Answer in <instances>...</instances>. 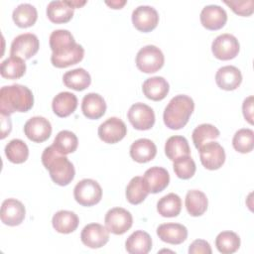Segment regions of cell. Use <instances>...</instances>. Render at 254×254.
I'll list each match as a JSON object with an SVG mask.
<instances>
[{"mask_svg": "<svg viewBox=\"0 0 254 254\" xmlns=\"http://www.w3.org/2000/svg\"><path fill=\"white\" fill-rule=\"evenodd\" d=\"M52 50L51 62L59 68L67 67L79 63L84 56V49L75 43L73 36L67 30H55L50 35Z\"/></svg>", "mask_w": 254, "mask_h": 254, "instance_id": "1", "label": "cell"}, {"mask_svg": "<svg viewBox=\"0 0 254 254\" xmlns=\"http://www.w3.org/2000/svg\"><path fill=\"white\" fill-rule=\"evenodd\" d=\"M34 105V95L22 84L3 86L0 90V112L10 116L14 112H27Z\"/></svg>", "mask_w": 254, "mask_h": 254, "instance_id": "2", "label": "cell"}, {"mask_svg": "<svg viewBox=\"0 0 254 254\" xmlns=\"http://www.w3.org/2000/svg\"><path fill=\"white\" fill-rule=\"evenodd\" d=\"M42 163L49 171L53 182L59 186H66L74 178L75 170L72 163L53 145L44 150L42 154Z\"/></svg>", "mask_w": 254, "mask_h": 254, "instance_id": "3", "label": "cell"}, {"mask_svg": "<svg viewBox=\"0 0 254 254\" xmlns=\"http://www.w3.org/2000/svg\"><path fill=\"white\" fill-rule=\"evenodd\" d=\"M193 109L194 102L192 98L185 94L176 95L170 100L164 110V123L170 129H181L189 122Z\"/></svg>", "mask_w": 254, "mask_h": 254, "instance_id": "4", "label": "cell"}, {"mask_svg": "<svg viewBox=\"0 0 254 254\" xmlns=\"http://www.w3.org/2000/svg\"><path fill=\"white\" fill-rule=\"evenodd\" d=\"M165 63V57L162 51L154 46L148 45L139 50L136 56L137 67L145 73H153L158 71Z\"/></svg>", "mask_w": 254, "mask_h": 254, "instance_id": "5", "label": "cell"}, {"mask_svg": "<svg viewBox=\"0 0 254 254\" xmlns=\"http://www.w3.org/2000/svg\"><path fill=\"white\" fill-rule=\"evenodd\" d=\"M75 200L83 206H91L98 203L102 197V189L100 185L92 179H83L79 181L73 189Z\"/></svg>", "mask_w": 254, "mask_h": 254, "instance_id": "6", "label": "cell"}, {"mask_svg": "<svg viewBox=\"0 0 254 254\" xmlns=\"http://www.w3.org/2000/svg\"><path fill=\"white\" fill-rule=\"evenodd\" d=\"M104 222L109 232L121 235L131 228L133 217L127 209L122 207H113L106 212Z\"/></svg>", "mask_w": 254, "mask_h": 254, "instance_id": "7", "label": "cell"}, {"mask_svg": "<svg viewBox=\"0 0 254 254\" xmlns=\"http://www.w3.org/2000/svg\"><path fill=\"white\" fill-rule=\"evenodd\" d=\"M40 48V42L38 37L32 33H25L14 38L10 55L19 57L23 60H29L37 54Z\"/></svg>", "mask_w": 254, "mask_h": 254, "instance_id": "8", "label": "cell"}, {"mask_svg": "<svg viewBox=\"0 0 254 254\" xmlns=\"http://www.w3.org/2000/svg\"><path fill=\"white\" fill-rule=\"evenodd\" d=\"M238 40L231 34H221L217 36L211 45L213 56L221 61L234 59L239 53Z\"/></svg>", "mask_w": 254, "mask_h": 254, "instance_id": "9", "label": "cell"}, {"mask_svg": "<svg viewBox=\"0 0 254 254\" xmlns=\"http://www.w3.org/2000/svg\"><path fill=\"white\" fill-rule=\"evenodd\" d=\"M127 117L132 126L137 130H149L155 123L154 110L142 102L131 105Z\"/></svg>", "mask_w": 254, "mask_h": 254, "instance_id": "10", "label": "cell"}, {"mask_svg": "<svg viewBox=\"0 0 254 254\" xmlns=\"http://www.w3.org/2000/svg\"><path fill=\"white\" fill-rule=\"evenodd\" d=\"M198 151L200 162L205 169L217 170L224 164L225 152L218 142L210 141L202 145Z\"/></svg>", "mask_w": 254, "mask_h": 254, "instance_id": "11", "label": "cell"}, {"mask_svg": "<svg viewBox=\"0 0 254 254\" xmlns=\"http://www.w3.org/2000/svg\"><path fill=\"white\" fill-rule=\"evenodd\" d=\"M132 23L134 27L141 32H151L159 23L158 12L151 6H138L132 12Z\"/></svg>", "mask_w": 254, "mask_h": 254, "instance_id": "12", "label": "cell"}, {"mask_svg": "<svg viewBox=\"0 0 254 254\" xmlns=\"http://www.w3.org/2000/svg\"><path fill=\"white\" fill-rule=\"evenodd\" d=\"M126 133L127 127L125 123L117 117L108 118L98 127L99 138L108 144H115L121 141Z\"/></svg>", "mask_w": 254, "mask_h": 254, "instance_id": "13", "label": "cell"}, {"mask_svg": "<svg viewBox=\"0 0 254 254\" xmlns=\"http://www.w3.org/2000/svg\"><path fill=\"white\" fill-rule=\"evenodd\" d=\"M24 133L31 141L42 143L50 138L52 134V125L45 117L34 116L25 123Z\"/></svg>", "mask_w": 254, "mask_h": 254, "instance_id": "14", "label": "cell"}, {"mask_svg": "<svg viewBox=\"0 0 254 254\" xmlns=\"http://www.w3.org/2000/svg\"><path fill=\"white\" fill-rule=\"evenodd\" d=\"M81 242L89 248H100L109 240V231L99 223H89L85 225L80 234Z\"/></svg>", "mask_w": 254, "mask_h": 254, "instance_id": "15", "label": "cell"}, {"mask_svg": "<svg viewBox=\"0 0 254 254\" xmlns=\"http://www.w3.org/2000/svg\"><path fill=\"white\" fill-rule=\"evenodd\" d=\"M26 209L24 204L16 198H7L2 202L1 221L9 226L19 225L25 218Z\"/></svg>", "mask_w": 254, "mask_h": 254, "instance_id": "16", "label": "cell"}, {"mask_svg": "<svg viewBox=\"0 0 254 254\" xmlns=\"http://www.w3.org/2000/svg\"><path fill=\"white\" fill-rule=\"evenodd\" d=\"M200 22L207 30H219L227 21L226 11L218 5H207L200 12Z\"/></svg>", "mask_w": 254, "mask_h": 254, "instance_id": "17", "label": "cell"}, {"mask_svg": "<svg viewBox=\"0 0 254 254\" xmlns=\"http://www.w3.org/2000/svg\"><path fill=\"white\" fill-rule=\"evenodd\" d=\"M143 180L149 192L158 193L168 187L170 175L162 167H152L145 172Z\"/></svg>", "mask_w": 254, "mask_h": 254, "instance_id": "18", "label": "cell"}, {"mask_svg": "<svg viewBox=\"0 0 254 254\" xmlns=\"http://www.w3.org/2000/svg\"><path fill=\"white\" fill-rule=\"evenodd\" d=\"M157 235L164 242L178 245L187 239L188 229L180 223H163L158 226Z\"/></svg>", "mask_w": 254, "mask_h": 254, "instance_id": "19", "label": "cell"}, {"mask_svg": "<svg viewBox=\"0 0 254 254\" xmlns=\"http://www.w3.org/2000/svg\"><path fill=\"white\" fill-rule=\"evenodd\" d=\"M215 81L221 89L234 90L240 85L242 81V74L236 66L225 65L218 68L216 71Z\"/></svg>", "mask_w": 254, "mask_h": 254, "instance_id": "20", "label": "cell"}, {"mask_svg": "<svg viewBox=\"0 0 254 254\" xmlns=\"http://www.w3.org/2000/svg\"><path fill=\"white\" fill-rule=\"evenodd\" d=\"M81 110L88 119H98L102 117L106 111V103L103 97L98 93H87L82 98Z\"/></svg>", "mask_w": 254, "mask_h": 254, "instance_id": "21", "label": "cell"}, {"mask_svg": "<svg viewBox=\"0 0 254 254\" xmlns=\"http://www.w3.org/2000/svg\"><path fill=\"white\" fill-rule=\"evenodd\" d=\"M156 154L157 147L150 139H138L134 141L130 147V156L138 163L150 162L155 158Z\"/></svg>", "mask_w": 254, "mask_h": 254, "instance_id": "22", "label": "cell"}, {"mask_svg": "<svg viewBox=\"0 0 254 254\" xmlns=\"http://www.w3.org/2000/svg\"><path fill=\"white\" fill-rule=\"evenodd\" d=\"M145 96L154 101L164 99L169 93L170 86L168 81L162 76H153L147 78L142 85Z\"/></svg>", "mask_w": 254, "mask_h": 254, "instance_id": "23", "label": "cell"}, {"mask_svg": "<svg viewBox=\"0 0 254 254\" xmlns=\"http://www.w3.org/2000/svg\"><path fill=\"white\" fill-rule=\"evenodd\" d=\"M52 107L55 114L59 117H67L75 111L77 107V98L71 92H60L54 97Z\"/></svg>", "mask_w": 254, "mask_h": 254, "instance_id": "24", "label": "cell"}, {"mask_svg": "<svg viewBox=\"0 0 254 254\" xmlns=\"http://www.w3.org/2000/svg\"><path fill=\"white\" fill-rule=\"evenodd\" d=\"M125 248L130 254H147L152 249V238L147 232L137 230L127 238Z\"/></svg>", "mask_w": 254, "mask_h": 254, "instance_id": "25", "label": "cell"}, {"mask_svg": "<svg viewBox=\"0 0 254 254\" xmlns=\"http://www.w3.org/2000/svg\"><path fill=\"white\" fill-rule=\"evenodd\" d=\"M47 16L53 23H66L73 16V8L68 5L66 0L51 1L47 7Z\"/></svg>", "mask_w": 254, "mask_h": 254, "instance_id": "26", "label": "cell"}, {"mask_svg": "<svg viewBox=\"0 0 254 254\" xmlns=\"http://www.w3.org/2000/svg\"><path fill=\"white\" fill-rule=\"evenodd\" d=\"M53 227L56 231L64 234L73 232L79 223L77 215L73 211L60 210L56 212L52 219Z\"/></svg>", "mask_w": 254, "mask_h": 254, "instance_id": "27", "label": "cell"}, {"mask_svg": "<svg viewBox=\"0 0 254 254\" xmlns=\"http://www.w3.org/2000/svg\"><path fill=\"white\" fill-rule=\"evenodd\" d=\"M63 80L66 87L81 91L90 85L91 77L84 68L78 67L66 71L63 76Z\"/></svg>", "mask_w": 254, "mask_h": 254, "instance_id": "28", "label": "cell"}, {"mask_svg": "<svg viewBox=\"0 0 254 254\" xmlns=\"http://www.w3.org/2000/svg\"><path fill=\"white\" fill-rule=\"evenodd\" d=\"M186 207L190 215L200 216L206 209L208 200L204 192L198 190H190L186 195Z\"/></svg>", "mask_w": 254, "mask_h": 254, "instance_id": "29", "label": "cell"}, {"mask_svg": "<svg viewBox=\"0 0 254 254\" xmlns=\"http://www.w3.org/2000/svg\"><path fill=\"white\" fill-rule=\"evenodd\" d=\"M13 21L20 28H28L33 26L38 18V12L35 6L29 3L18 5L12 14Z\"/></svg>", "mask_w": 254, "mask_h": 254, "instance_id": "30", "label": "cell"}, {"mask_svg": "<svg viewBox=\"0 0 254 254\" xmlns=\"http://www.w3.org/2000/svg\"><path fill=\"white\" fill-rule=\"evenodd\" d=\"M165 154L172 161L183 156H190V148L188 140L180 135L170 137L165 144Z\"/></svg>", "mask_w": 254, "mask_h": 254, "instance_id": "31", "label": "cell"}, {"mask_svg": "<svg viewBox=\"0 0 254 254\" xmlns=\"http://www.w3.org/2000/svg\"><path fill=\"white\" fill-rule=\"evenodd\" d=\"M182 209L181 197L174 192L161 197L157 202V210L164 217L178 216Z\"/></svg>", "mask_w": 254, "mask_h": 254, "instance_id": "32", "label": "cell"}, {"mask_svg": "<svg viewBox=\"0 0 254 254\" xmlns=\"http://www.w3.org/2000/svg\"><path fill=\"white\" fill-rule=\"evenodd\" d=\"M1 75L8 79H17L26 72V64L23 59L11 56L1 63Z\"/></svg>", "mask_w": 254, "mask_h": 254, "instance_id": "33", "label": "cell"}, {"mask_svg": "<svg viewBox=\"0 0 254 254\" xmlns=\"http://www.w3.org/2000/svg\"><path fill=\"white\" fill-rule=\"evenodd\" d=\"M149 191L145 186L143 177H134L126 188V198L132 204H139L147 197Z\"/></svg>", "mask_w": 254, "mask_h": 254, "instance_id": "34", "label": "cell"}, {"mask_svg": "<svg viewBox=\"0 0 254 254\" xmlns=\"http://www.w3.org/2000/svg\"><path fill=\"white\" fill-rule=\"evenodd\" d=\"M78 140L76 135L68 130L60 131L53 142V146L63 155L73 153L76 150Z\"/></svg>", "mask_w": 254, "mask_h": 254, "instance_id": "35", "label": "cell"}, {"mask_svg": "<svg viewBox=\"0 0 254 254\" xmlns=\"http://www.w3.org/2000/svg\"><path fill=\"white\" fill-rule=\"evenodd\" d=\"M5 155L10 162L22 164L29 157V149L27 144L21 139H13L6 145Z\"/></svg>", "mask_w": 254, "mask_h": 254, "instance_id": "36", "label": "cell"}, {"mask_svg": "<svg viewBox=\"0 0 254 254\" xmlns=\"http://www.w3.org/2000/svg\"><path fill=\"white\" fill-rule=\"evenodd\" d=\"M219 134V130L214 125L203 123L195 127L192 131V141L195 148L198 150L202 145L218 138Z\"/></svg>", "mask_w": 254, "mask_h": 254, "instance_id": "37", "label": "cell"}, {"mask_svg": "<svg viewBox=\"0 0 254 254\" xmlns=\"http://www.w3.org/2000/svg\"><path fill=\"white\" fill-rule=\"evenodd\" d=\"M215 246L222 254H231L240 247V238L233 231H222L215 238Z\"/></svg>", "mask_w": 254, "mask_h": 254, "instance_id": "38", "label": "cell"}, {"mask_svg": "<svg viewBox=\"0 0 254 254\" xmlns=\"http://www.w3.org/2000/svg\"><path fill=\"white\" fill-rule=\"evenodd\" d=\"M233 148L239 153H249L254 147V132L251 129H239L232 139Z\"/></svg>", "mask_w": 254, "mask_h": 254, "instance_id": "39", "label": "cell"}, {"mask_svg": "<svg viewBox=\"0 0 254 254\" xmlns=\"http://www.w3.org/2000/svg\"><path fill=\"white\" fill-rule=\"evenodd\" d=\"M173 168L176 175L183 180L190 179L196 170L195 163L190 156H183L175 160Z\"/></svg>", "mask_w": 254, "mask_h": 254, "instance_id": "40", "label": "cell"}, {"mask_svg": "<svg viewBox=\"0 0 254 254\" xmlns=\"http://www.w3.org/2000/svg\"><path fill=\"white\" fill-rule=\"evenodd\" d=\"M231 10L240 16H250L254 11V1L253 0H243V1H223Z\"/></svg>", "mask_w": 254, "mask_h": 254, "instance_id": "41", "label": "cell"}, {"mask_svg": "<svg viewBox=\"0 0 254 254\" xmlns=\"http://www.w3.org/2000/svg\"><path fill=\"white\" fill-rule=\"evenodd\" d=\"M189 253L190 254H211L212 250L209 245V243L203 239H196L194 240L189 248Z\"/></svg>", "mask_w": 254, "mask_h": 254, "instance_id": "42", "label": "cell"}, {"mask_svg": "<svg viewBox=\"0 0 254 254\" xmlns=\"http://www.w3.org/2000/svg\"><path fill=\"white\" fill-rule=\"evenodd\" d=\"M242 110H243L244 118L250 124H253V96L252 95L244 99L242 104Z\"/></svg>", "mask_w": 254, "mask_h": 254, "instance_id": "43", "label": "cell"}, {"mask_svg": "<svg viewBox=\"0 0 254 254\" xmlns=\"http://www.w3.org/2000/svg\"><path fill=\"white\" fill-rule=\"evenodd\" d=\"M12 124L9 116L1 114V139H4L11 131Z\"/></svg>", "mask_w": 254, "mask_h": 254, "instance_id": "44", "label": "cell"}, {"mask_svg": "<svg viewBox=\"0 0 254 254\" xmlns=\"http://www.w3.org/2000/svg\"><path fill=\"white\" fill-rule=\"evenodd\" d=\"M108 6H110L111 8H113V9H121L125 4H126V1L125 0H123V1H106L105 2Z\"/></svg>", "mask_w": 254, "mask_h": 254, "instance_id": "45", "label": "cell"}, {"mask_svg": "<svg viewBox=\"0 0 254 254\" xmlns=\"http://www.w3.org/2000/svg\"><path fill=\"white\" fill-rule=\"evenodd\" d=\"M66 2L68 3V5H70L73 9L74 8H79L81 6H83L86 1H78V0H66Z\"/></svg>", "mask_w": 254, "mask_h": 254, "instance_id": "46", "label": "cell"}]
</instances>
